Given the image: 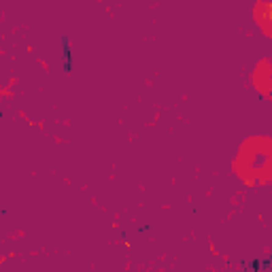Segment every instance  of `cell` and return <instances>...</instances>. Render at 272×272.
<instances>
[{"instance_id": "6da1fadb", "label": "cell", "mask_w": 272, "mask_h": 272, "mask_svg": "<svg viewBox=\"0 0 272 272\" xmlns=\"http://www.w3.org/2000/svg\"><path fill=\"white\" fill-rule=\"evenodd\" d=\"M62 62H64V72H70L72 70V51H70L66 36H62Z\"/></svg>"}]
</instances>
